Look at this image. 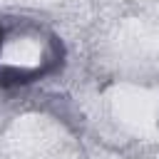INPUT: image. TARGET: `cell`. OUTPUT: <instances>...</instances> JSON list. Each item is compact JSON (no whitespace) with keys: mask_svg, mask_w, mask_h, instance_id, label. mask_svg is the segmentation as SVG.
Returning a JSON list of instances; mask_svg holds the SVG:
<instances>
[{"mask_svg":"<svg viewBox=\"0 0 159 159\" xmlns=\"http://www.w3.org/2000/svg\"><path fill=\"white\" fill-rule=\"evenodd\" d=\"M60 47L42 30L0 27V84H25L55 70Z\"/></svg>","mask_w":159,"mask_h":159,"instance_id":"obj_1","label":"cell"}]
</instances>
